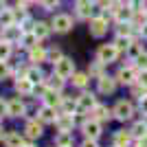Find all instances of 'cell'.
<instances>
[{
  "instance_id": "1",
  "label": "cell",
  "mask_w": 147,
  "mask_h": 147,
  "mask_svg": "<svg viewBox=\"0 0 147 147\" xmlns=\"http://www.w3.org/2000/svg\"><path fill=\"white\" fill-rule=\"evenodd\" d=\"M112 114H114L119 121H127V119L134 114V108H132V103H129V101H119V103L114 105Z\"/></svg>"
},
{
  "instance_id": "2",
  "label": "cell",
  "mask_w": 147,
  "mask_h": 147,
  "mask_svg": "<svg viewBox=\"0 0 147 147\" xmlns=\"http://www.w3.org/2000/svg\"><path fill=\"white\" fill-rule=\"evenodd\" d=\"M119 57V49L114 44H103L101 49H99V61H103V64H110Z\"/></svg>"
},
{
  "instance_id": "3",
  "label": "cell",
  "mask_w": 147,
  "mask_h": 147,
  "mask_svg": "<svg viewBox=\"0 0 147 147\" xmlns=\"http://www.w3.org/2000/svg\"><path fill=\"white\" fill-rule=\"evenodd\" d=\"M55 73L59 75V77H73V73H75V64H73V59H68V57H61L59 61L55 64Z\"/></svg>"
},
{
  "instance_id": "4",
  "label": "cell",
  "mask_w": 147,
  "mask_h": 147,
  "mask_svg": "<svg viewBox=\"0 0 147 147\" xmlns=\"http://www.w3.org/2000/svg\"><path fill=\"white\" fill-rule=\"evenodd\" d=\"M51 26H53L57 33H66V31H70V26H73V20L68 18V16H64V13H59V16L53 18Z\"/></svg>"
},
{
  "instance_id": "5",
  "label": "cell",
  "mask_w": 147,
  "mask_h": 147,
  "mask_svg": "<svg viewBox=\"0 0 147 147\" xmlns=\"http://www.w3.org/2000/svg\"><path fill=\"white\" fill-rule=\"evenodd\" d=\"M84 134H86V138H92V141H97L99 134H101V123L94 121V119L86 121V123H84Z\"/></svg>"
},
{
  "instance_id": "6",
  "label": "cell",
  "mask_w": 147,
  "mask_h": 147,
  "mask_svg": "<svg viewBox=\"0 0 147 147\" xmlns=\"http://www.w3.org/2000/svg\"><path fill=\"white\" fill-rule=\"evenodd\" d=\"M105 31H108V22L103 18H92L90 20V35L101 37V35H105Z\"/></svg>"
},
{
  "instance_id": "7",
  "label": "cell",
  "mask_w": 147,
  "mask_h": 147,
  "mask_svg": "<svg viewBox=\"0 0 147 147\" xmlns=\"http://www.w3.org/2000/svg\"><path fill=\"white\" fill-rule=\"evenodd\" d=\"M94 105H97V101H94V94L86 92V94H81L79 101H77V110H79V112H90Z\"/></svg>"
},
{
  "instance_id": "8",
  "label": "cell",
  "mask_w": 147,
  "mask_h": 147,
  "mask_svg": "<svg viewBox=\"0 0 147 147\" xmlns=\"http://www.w3.org/2000/svg\"><path fill=\"white\" fill-rule=\"evenodd\" d=\"M55 125L59 127V132H70V129H73V125H75L73 114H68V112L59 114V117H57V121H55Z\"/></svg>"
},
{
  "instance_id": "9",
  "label": "cell",
  "mask_w": 147,
  "mask_h": 147,
  "mask_svg": "<svg viewBox=\"0 0 147 147\" xmlns=\"http://www.w3.org/2000/svg\"><path fill=\"white\" fill-rule=\"evenodd\" d=\"M112 11H114L119 22H129L134 18V9L132 7H112Z\"/></svg>"
},
{
  "instance_id": "10",
  "label": "cell",
  "mask_w": 147,
  "mask_h": 147,
  "mask_svg": "<svg viewBox=\"0 0 147 147\" xmlns=\"http://www.w3.org/2000/svg\"><path fill=\"white\" fill-rule=\"evenodd\" d=\"M117 79L121 81V84H134V79H138V75H136V70L132 66H127V68H121V70H119Z\"/></svg>"
},
{
  "instance_id": "11",
  "label": "cell",
  "mask_w": 147,
  "mask_h": 147,
  "mask_svg": "<svg viewBox=\"0 0 147 147\" xmlns=\"http://www.w3.org/2000/svg\"><path fill=\"white\" fill-rule=\"evenodd\" d=\"M114 88H117V81L112 79V77H105V75L99 77V92H103V94H112Z\"/></svg>"
},
{
  "instance_id": "12",
  "label": "cell",
  "mask_w": 147,
  "mask_h": 147,
  "mask_svg": "<svg viewBox=\"0 0 147 147\" xmlns=\"http://www.w3.org/2000/svg\"><path fill=\"white\" fill-rule=\"evenodd\" d=\"M7 114H9V117H22V114H24V103H22L20 99H11V101L7 103Z\"/></svg>"
},
{
  "instance_id": "13",
  "label": "cell",
  "mask_w": 147,
  "mask_h": 147,
  "mask_svg": "<svg viewBox=\"0 0 147 147\" xmlns=\"http://www.w3.org/2000/svg\"><path fill=\"white\" fill-rule=\"evenodd\" d=\"M5 145L7 147H24V138L20 136V132H9L5 136Z\"/></svg>"
},
{
  "instance_id": "14",
  "label": "cell",
  "mask_w": 147,
  "mask_h": 147,
  "mask_svg": "<svg viewBox=\"0 0 147 147\" xmlns=\"http://www.w3.org/2000/svg\"><path fill=\"white\" fill-rule=\"evenodd\" d=\"M112 117V112L105 108V105H94L92 108V119L94 121H108V119Z\"/></svg>"
},
{
  "instance_id": "15",
  "label": "cell",
  "mask_w": 147,
  "mask_h": 147,
  "mask_svg": "<svg viewBox=\"0 0 147 147\" xmlns=\"http://www.w3.org/2000/svg\"><path fill=\"white\" fill-rule=\"evenodd\" d=\"M77 13L81 18H90L92 16V0H77Z\"/></svg>"
},
{
  "instance_id": "16",
  "label": "cell",
  "mask_w": 147,
  "mask_h": 147,
  "mask_svg": "<svg viewBox=\"0 0 147 147\" xmlns=\"http://www.w3.org/2000/svg\"><path fill=\"white\" fill-rule=\"evenodd\" d=\"M44 103H46V105H53V108H55V105H59V103H61L59 90H53V88H51V90H46V92H44Z\"/></svg>"
},
{
  "instance_id": "17",
  "label": "cell",
  "mask_w": 147,
  "mask_h": 147,
  "mask_svg": "<svg viewBox=\"0 0 147 147\" xmlns=\"http://www.w3.org/2000/svg\"><path fill=\"white\" fill-rule=\"evenodd\" d=\"M40 119H42L44 123H55L57 121L55 108H53V105H44L42 110H40Z\"/></svg>"
},
{
  "instance_id": "18",
  "label": "cell",
  "mask_w": 147,
  "mask_h": 147,
  "mask_svg": "<svg viewBox=\"0 0 147 147\" xmlns=\"http://www.w3.org/2000/svg\"><path fill=\"white\" fill-rule=\"evenodd\" d=\"M16 90L22 92V94H29V92L33 90V81H31L29 77H22V79L16 81Z\"/></svg>"
},
{
  "instance_id": "19",
  "label": "cell",
  "mask_w": 147,
  "mask_h": 147,
  "mask_svg": "<svg viewBox=\"0 0 147 147\" xmlns=\"http://www.w3.org/2000/svg\"><path fill=\"white\" fill-rule=\"evenodd\" d=\"M132 141V132H117L114 134V145L117 147H127Z\"/></svg>"
},
{
  "instance_id": "20",
  "label": "cell",
  "mask_w": 147,
  "mask_h": 147,
  "mask_svg": "<svg viewBox=\"0 0 147 147\" xmlns=\"http://www.w3.org/2000/svg\"><path fill=\"white\" fill-rule=\"evenodd\" d=\"M33 33H35L37 40H44V37L51 33V26L46 24V22H37V24H33Z\"/></svg>"
},
{
  "instance_id": "21",
  "label": "cell",
  "mask_w": 147,
  "mask_h": 147,
  "mask_svg": "<svg viewBox=\"0 0 147 147\" xmlns=\"http://www.w3.org/2000/svg\"><path fill=\"white\" fill-rule=\"evenodd\" d=\"M55 145L57 147H73V136H70V132H59V136L55 138Z\"/></svg>"
},
{
  "instance_id": "22",
  "label": "cell",
  "mask_w": 147,
  "mask_h": 147,
  "mask_svg": "<svg viewBox=\"0 0 147 147\" xmlns=\"http://www.w3.org/2000/svg\"><path fill=\"white\" fill-rule=\"evenodd\" d=\"M26 136H29V138H40V136H42V125L35 123V121H31L29 125H26Z\"/></svg>"
},
{
  "instance_id": "23",
  "label": "cell",
  "mask_w": 147,
  "mask_h": 147,
  "mask_svg": "<svg viewBox=\"0 0 147 147\" xmlns=\"http://www.w3.org/2000/svg\"><path fill=\"white\" fill-rule=\"evenodd\" d=\"M46 59V51L42 49V46H33V49H31V61H44Z\"/></svg>"
},
{
  "instance_id": "24",
  "label": "cell",
  "mask_w": 147,
  "mask_h": 147,
  "mask_svg": "<svg viewBox=\"0 0 147 147\" xmlns=\"http://www.w3.org/2000/svg\"><path fill=\"white\" fill-rule=\"evenodd\" d=\"M7 42H13V40H20V37H22V29H18V26H7Z\"/></svg>"
},
{
  "instance_id": "25",
  "label": "cell",
  "mask_w": 147,
  "mask_h": 147,
  "mask_svg": "<svg viewBox=\"0 0 147 147\" xmlns=\"http://www.w3.org/2000/svg\"><path fill=\"white\" fill-rule=\"evenodd\" d=\"M132 136H136V138L147 136V123H136L134 127H132Z\"/></svg>"
},
{
  "instance_id": "26",
  "label": "cell",
  "mask_w": 147,
  "mask_h": 147,
  "mask_svg": "<svg viewBox=\"0 0 147 147\" xmlns=\"http://www.w3.org/2000/svg\"><path fill=\"white\" fill-rule=\"evenodd\" d=\"M143 53V46L138 42H129V46H127V55L129 57H138Z\"/></svg>"
},
{
  "instance_id": "27",
  "label": "cell",
  "mask_w": 147,
  "mask_h": 147,
  "mask_svg": "<svg viewBox=\"0 0 147 147\" xmlns=\"http://www.w3.org/2000/svg\"><path fill=\"white\" fill-rule=\"evenodd\" d=\"M73 84L75 86H79V88H84L88 84V75H84V73H73Z\"/></svg>"
},
{
  "instance_id": "28",
  "label": "cell",
  "mask_w": 147,
  "mask_h": 147,
  "mask_svg": "<svg viewBox=\"0 0 147 147\" xmlns=\"http://www.w3.org/2000/svg\"><path fill=\"white\" fill-rule=\"evenodd\" d=\"M0 22H2L5 26H11V24H13V11L5 9V11L0 13Z\"/></svg>"
},
{
  "instance_id": "29",
  "label": "cell",
  "mask_w": 147,
  "mask_h": 147,
  "mask_svg": "<svg viewBox=\"0 0 147 147\" xmlns=\"http://www.w3.org/2000/svg\"><path fill=\"white\" fill-rule=\"evenodd\" d=\"M49 86L53 88V90H61V86H64V77H59V75H53L51 77V81H49Z\"/></svg>"
},
{
  "instance_id": "30",
  "label": "cell",
  "mask_w": 147,
  "mask_h": 147,
  "mask_svg": "<svg viewBox=\"0 0 147 147\" xmlns=\"http://www.w3.org/2000/svg\"><path fill=\"white\" fill-rule=\"evenodd\" d=\"M26 77H29L33 84H40V81H42V70H40V68H31L29 73H26Z\"/></svg>"
},
{
  "instance_id": "31",
  "label": "cell",
  "mask_w": 147,
  "mask_h": 147,
  "mask_svg": "<svg viewBox=\"0 0 147 147\" xmlns=\"http://www.w3.org/2000/svg\"><path fill=\"white\" fill-rule=\"evenodd\" d=\"M11 55V42H0V59H7V57Z\"/></svg>"
},
{
  "instance_id": "32",
  "label": "cell",
  "mask_w": 147,
  "mask_h": 147,
  "mask_svg": "<svg viewBox=\"0 0 147 147\" xmlns=\"http://www.w3.org/2000/svg\"><path fill=\"white\" fill-rule=\"evenodd\" d=\"M117 33L121 37H129L132 35V24H129V22H121V26L117 29Z\"/></svg>"
},
{
  "instance_id": "33",
  "label": "cell",
  "mask_w": 147,
  "mask_h": 147,
  "mask_svg": "<svg viewBox=\"0 0 147 147\" xmlns=\"http://www.w3.org/2000/svg\"><path fill=\"white\" fill-rule=\"evenodd\" d=\"M35 40H37V37H35V33L31 31V33H26V35L22 37V44H24L26 49H33V46H35Z\"/></svg>"
},
{
  "instance_id": "34",
  "label": "cell",
  "mask_w": 147,
  "mask_h": 147,
  "mask_svg": "<svg viewBox=\"0 0 147 147\" xmlns=\"http://www.w3.org/2000/svg\"><path fill=\"white\" fill-rule=\"evenodd\" d=\"M114 46H117L119 51H127V46H129V37H121V35H119V37H117V42H114Z\"/></svg>"
},
{
  "instance_id": "35",
  "label": "cell",
  "mask_w": 147,
  "mask_h": 147,
  "mask_svg": "<svg viewBox=\"0 0 147 147\" xmlns=\"http://www.w3.org/2000/svg\"><path fill=\"white\" fill-rule=\"evenodd\" d=\"M61 103H64V110L70 114L73 110H77V101H70V99H61Z\"/></svg>"
},
{
  "instance_id": "36",
  "label": "cell",
  "mask_w": 147,
  "mask_h": 147,
  "mask_svg": "<svg viewBox=\"0 0 147 147\" xmlns=\"http://www.w3.org/2000/svg\"><path fill=\"white\" fill-rule=\"evenodd\" d=\"M9 77V66L5 64V59H0V81Z\"/></svg>"
},
{
  "instance_id": "37",
  "label": "cell",
  "mask_w": 147,
  "mask_h": 147,
  "mask_svg": "<svg viewBox=\"0 0 147 147\" xmlns=\"http://www.w3.org/2000/svg\"><path fill=\"white\" fill-rule=\"evenodd\" d=\"M136 61H138V68L145 70V68H147V53H141V55L136 57Z\"/></svg>"
},
{
  "instance_id": "38",
  "label": "cell",
  "mask_w": 147,
  "mask_h": 147,
  "mask_svg": "<svg viewBox=\"0 0 147 147\" xmlns=\"http://www.w3.org/2000/svg\"><path fill=\"white\" fill-rule=\"evenodd\" d=\"M49 57H51V61H53V64H57V61L61 59V53H59L57 49H53V51L49 53Z\"/></svg>"
},
{
  "instance_id": "39",
  "label": "cell",
  "mask_w": 147,
  "mask_h": 147,
  "mask_svg": "<svg viewBox=\"0 0 147 147\" xmlns=\"http://www.w3.org/2000/svg\"><path fill=\"white\" fill-rule=\"evenodd\" d=\"M132 92L141 99V97H145V94H147V88H145V86H134V90H132Z\"/></svg>"
},
{
  "instance_id": "40",
  "label": "cell",
  "mask_w": 147,
  "mask_h": 147,
  "mask_svg": "<svg viewBox=\"0 0 147 147\" xmlns=\"http://www.w3.org/2000/svg\"><path fill=\"white\" fill-rule=\"evenodd\" d=\"M101 66H103V61H99V64L90 66V75H97V77H101Z\"/></svg>"
},
{
  "instance_id": "41",
  "label": "cell",
  "mask_w": 147,
  "mask_h": 147,
  "mask_svg": "<svg viewBox=\"0 0 147 147\" xmlns=\"http://www.w3.org/2000/svg\"><path fill=\"white\" fill-rule=\"evenodd\" d=\"M44 9H55L57 5H59V0H42Z\"/></svg>"
},
{
  "instance_id": "42",
  "label": "cell",
  "mask_w": 147,
  "mask_h": 147,
  "mask_svg": "<svg viewBox=\"0 0 147 147\" xmlns=\"http://www.w3.org/2000/svg\"><path fill=\"white\" fill-rule=\"evenodd\" d=\"M138 84L147 88V68H145V70H141V73H138Z\"/></svg>"
},
{
  "instance_id": "43",
  "label": "cell",
  "mask_w": 147,
  "mask_h": 147,
  "mask_svg": "<svg viewBox=\"0 0 147 147\" xmlns=\"http://www.w3.org/2000/svg\"><path fill=\"white\" fill-rule=\"evenodd\" d=\"M138 108H141V112L147 117V94H145V97H141V103H138Z\"/></svg>"
},
{
  "instance_id": "44",
  "label": "cell",
  "mask_w": 147,
  "mask_h": 147,
  "mask_svg": "<svg viewBox=\"0 0 147 147\" xmlns=\"http://www.w3.org/2000/svg\"><path fill=\"white\" fill-rule=\"evenodd\" d=\"M81 147H99V145H97V143H94V141H92V138H86V141H84V145H81Z\"/></svg>"
},
{
  "instance_id": "45",
  "label": "cell",
  "mask_w": 147,
  "mask_h": 147,
  "mask_svg": "<svg viewBox=\"0 0 147 147\" xmlns=\"http://www.w3.org/2000/svg\"><path fill=\"white\" fill-rule=\"evenodd\" d=\"M2 114H7V103L0 99V117H2Z\"/></svg>"
},
{
  "instance_id": "46",
  "label": "cell",
  "mask_w": 147,
  "mask_h": 147,
  "mask_svg": "<svg viewBox=\"0 0 147 147\" xmlns=\"http://www.w3.org/2000/svg\"><path fill=\"white\" fill-rule=\"evenodd\" d=\"M141 33H143V37H147V22L141 26Z\"/></svg>"
},
{
  "instance_id": "47",
  "label": "cell",
  "mask_w": 147,
  "mask_h": 147,
  "mask_svg": "<svg viewBox=\"0 0 147 147\" xmlns=\"http://www.w3.org/2000/svg\"><path fill=\"white\" fill-rule=\"evenodd\" d=\"M108 2H110L112 7H119V2H121V0H108Z\"/></svg>"
},
{
  "instance_id": "48",
  "label": "cell",
  "mask_w": 147,
  "mask_h": 147,
  "mask_svg": "<svg viewBox=\"0 0 147 147\" xmlns=\"http://www.w3.org/2000/svg\"><path fill=\"white\" fill-rule=\"evenodd\" d=\"M29 2H31V0H18V5H22V7H24V5H29Z\"/></svg>"
},
{
  "instance_id": "49",
  "label": "cell",
  "mask_w": 147,
  "mask_h": 147,
  "mask_svg": "<svg viewBox=\"0 0 147 147\" xmlns=\"http://www.w3.org/2000/svg\"><path fill=\"white\" fill-rule=\"evenodd\" d=\"M5 11V2H2V0H0V13Z\"/></svg>"
},
{
  "instance_id": "50",
  "label": "cell",
  "mask_w": 147,
  "mask_h": 147,
  "mask_svg": "<svg viewBox=\"0 0 147 147\" xmlns=\"http://www.w3.org/2000/svg\"><path fill=\"white\" fill-rule=\"evenodd\" d=\"M0 136H2V127H0Z\"/></svg>"
},
{
  "instance_id": "51",
  "label": "cell",
  "mask_w": 147,
  "mask_h": 147,
  "mask_svg": "<svg viewBox=\"0 0 147 147\" xmlns=\"http://www.w3.org/2000/svg\"><path fill=\"white\" fill-rule=\"evenodd\" d=\"M24 147H33V145H24Z\"/></svg>"
}]
</instances>
